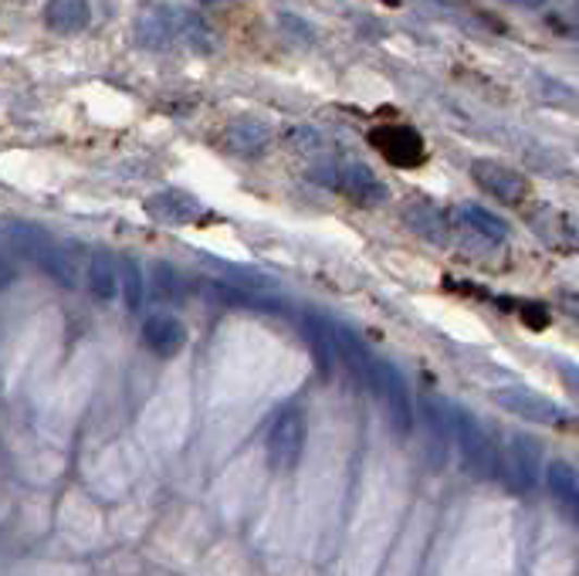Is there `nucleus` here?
<instances>
[{"label":"nucleus","mask_w":579,"mask_h":576,"mask_svg":"<svg viewBox=\"0 0 579 576\" xmlns=\"http://www.w3.org/2000/svg\"><path fill=\"white\" fill-rule=\"evenodd\" d=\"M8 241H11V248L27 258V261H35L45 275H51L58 285H65V289H75L78 285V265L72 258V252L65 245H58V241L35 221H11L8 224Z\"/></svg>","instance_id":"nucleus-1"},{"label":"nucleus","mask_w":579,"mask_h":576,"mask_svg":"<svg viewBox=\"0 0 579 576\" xmlns=\"http://www.w3.org/2000/svg\"><path fill=\"white\" fill-rule=\"evenodd\" d=\"M444 414H447V428H451V441L461 451V462L468 468V475L475 478H484V481H495V478H505V468H502V454L495 451L492 438L484 434L481 424L457 404H444Z\"/></svg>","instance_id":"nucleus-2"},{"label":"nucleus","mask_w":579,"mask_h":576,"mask_svg":"<svg viewBox=\"0 0 579 576\" xmlns=\"http://www.w3.org/2000/svg\"><path fill=\"white\" fill-rule=\"evenodd\" d=\"M312 180L335 194L349 197L353 204H362V207H377L386 200L383 180L362 163H325V167L312 170Z\"/></svg>","instance_id":"nucleus-3"},{"label":"nucleus","mask_w":579,"mask_h":576,"mask_svg":"<svg viewBox=\"0 0 579 576\" xmlns=\"http://www.w3.org/2000/svg\"><path fill=\"white\" fill-rule=\"evenodd\" d=\"M370 390L377 393V401L383 407V417H386L390 428L401 434V438H410L414 420H417L414 417V401H410V390H407L404 377L396 373L393 363H386V359L377 356L373 373H370Z\"/></svg>","instance_id":"nucleus-4"},{"label":"nucleus","mask_w":579,"mask_h":576,"mask_svg":"<svg viewBox=\"0 0 579 576\" xmlns=\"http://www.w3.org/2000/svg\"><path fill=\"white\" fill-rule=\"evenodd\" d=\"M264 451H268V465L274 471H295V465L301 462V451H305V420L295 407L274 417Z\"/></svg>","instance_id":"nucleus-5"},{"label":"nucleus","mask_w":579,"mask_h":576,"mask_svg":"<svg viewBox=\"0 0 579 576\" xmlns=\"http://www.w3.org/2000/svg\"><path fill=\"white\" fill-rule=\"evenodd\" d=\"M492 401L502 410H508L515 417H526L532 424H542V428H556V424L566 420V410L559 404H553L549 397H542V393H535L522 383H508V387L492 390Z\"/></svg>","instance_id":"nucleus-6"},{"label":"nucleus","mask_w":579,"mask_h":576,"mask_svg":"<svg viewBox=\"0 0 579 576\" xmlns=\"http://www.w3.org/2000/svg\"><path fill=\"white\" fill-rule=\"evenodd\" d=\"M468 170H471L475 184L488 197H495L498 204H522L529 197V180L518 170L498 163V160H475Z\"/></svg>","instance_id":"nucleus-7"},{"label":"nucleus","mask_w":579,"mask_h":576,"mask_svg":"<svg viewBox=\"0 0 579 576\" xmlns=\"http://www.w3.org/2000/svg\"><path fill=\"white\" fill-rule=\"evenodd\" d=\"M370 143L380 149V154L393 167H401V170H410V167L423 163V157H427L420 133L410 130V126H377L370 133Z\"/></svg>","instance_id":"nucleus-8"},{"label":"nucleus","mask_w":579,"mask_h":576,"mask_svg":"<svg viewBox=\"0 0 579 576\" xmlns=\"http://www.w3.org/2000/svg\"><path fill=\"white\" fill-rule=\"evenodd\" d=\"M502 468H505V481L512 485V489L518 495H529L539 481V448L529 438L512 434L508 448H505V458H502Z\"/></svg>","instance_id":"nucleus-9"},{"label":"nucleus","mask_w":579,"mask_h":576,"mask_svg":"<svg viewBox=\"0 0 579 576\" xmlns=\"http://www.w3.org/2000/svg\"><path fill=\"white\" fill-rule=\"evenodd\" d=\"M224 149L234 157H261L268 143H271V130L261 123V119L251 115H241L234 123H227L224 136H221Z\"/></svg>","instance_id":"nucleus-10"},{"label":"nucleus","mask_w":579,"mask_h":576,"mask_svg":"<svg viewBox=\"0 0 579 576\" xmlns=\"http://www.w3.org/2000/svg\"><path fill=\"white\" fill-rule=\"evenodd\" d=\"M146 215L152 221H160V224H194L200 215H204V207L197 197L190 194H183V191H163L157 197H149L146 200Z\"/></svg>","instance_id":"nucleus-11"},{"label":"nucleus","mask_w":579,"mask_h":576,"mask_svg":"<svg viewBox=\"0 0 579 576\" xmlns=\"http://www.w3.org/2000/svg\"><path fill=\"white\" fill-rule=\"evenodd\" d=\"M143 343L149 353L157 356H176L183 346H187V326H183L176 316H149L146 326H143Z\"/></svg>","instance_id":"nucleus-12"},{"label":"nucleus","mask_w":579,"mask_h":576,"mask_svg":"<svg viewBox=\"0 0 579 576\" xmlns=\"http://www.w3.org/2000/svg\"><path fill=\"white\" fill-rule=\"evenodd\" d=\"M404 221H407V228L417 231L423 241H431V245H447V241H451V221H447L444 210H441L438 204H431V200H414V204H407Z\"/></svg>","instance_id":"nucleus-13"},{"label":"nucleus","mask_w":579,"mask_h":576,"mask_svg":"<svg viewBox=\"0 0 579 576\" xmlns=\"http://www.w3.org/2000/svg\"><path fill=\"white\" fill-rule=\"evenodd\" d=\"M45 21L54 35H82L91 21V8L88 0H48Z\"/></svg>","instance_id":"nucleus-14"},{"label":"nucleus","mask_w":579,"mask_h":576,"mask_svg":"<svg viewBox=\"0 0 579 576\" xmlns=\"http://www.w3.org/2000/svg\"><path fill=\"white\" fill-rule=\"evenodd\" d=\"M457 224L468 228L471 234H478L481 241H488V245H502V241L508 237V224L498 215H492L488 207H478V204L457 207Z\"/></svg>","instance_id":"nucleus-15"},{"label":"nucleus","mask_w":579,"mask_h":576,"mask_svg":"<svg viewBox=\"0 0 579 576\" xmlns=\"http://www.w3.org/2000/svg\"><path fill=\"white\" fill-rule=\"evenodd\" d=\"M133 35L143 48H167L176 35V27H173V17L170 11L163 8H149L136 17L133 24Z\"/></svg>","instance_id":"nucleus-16"},{"label":"nucleus","mask_w":579,"mask_h":576,"mask_svg":"<svg viewBox=\"0 0 579 576\" xmlns=\"http://www.w3.org/2000/svg\"><path fill=\"white\" fill-rule=\"evenodd\" d=\"M545 478H549V489H553V499L572 515L576 526H579V475L572 471V465L553 462Z\"/></svg>","instance_id":"nucleus-17"},{"label":"nucleus","mask_w":579,"mask_h":576,"mask_svg":"<svg viewBox=\"0 0 579 576\" xmlns=\"http://www.w3.org/2000/svg\"><path fill=\"white\" fill-rule=\"evenodd\" d=\"M88 289L99 302L115 298L119 292V261L109 252H96L88 261Z\"/></svg>","instance_id":"nucleus-18"},{"label":"nucleus","mask_w":579,"mask_h":576,"mask_svg":"<svg viewBox=\"0 0 579 576\" xmlns=\"http://www.w3.org/2000/svg\"><path fill=\"white\" fill-rule=\"evenodd\" d=\"M152 292H157V298L167 302V306H183V298H187V279H183L170 261H157L152 265Z\"/></svg>","instance_id":"nucleus-19"},{"label":"nucleus","mask_w":579,"mask_h":576,"mask_svg":"<svg viewBox=\"0 0 579 576\" xmlns=\"http://www.w3.org/2000/svg\"><path fill=\"white\" fill-rule=\"evenodd\" d=\"M119 282L126 289V306L130 312H136L143 306V295H146V285H143V271H139V261L136 258H122L119 261Z\"/></svg>","instance_id":"nucleus-20"},{"label":"nucleus","mask_w":579,"mask_h":576,"mask_svg":"<svg viewBox=\"0 0 579 576\" xmlns=\"http://www.w3.org/2000/svg\"><path fill=\"white\" fill-rule=\"evenodd\" d=\"M180 17V27H183V35H187L190 45H197L200 51H210L213 48V32L207 27V21L194 11H176Z\"/></svg>","instance_id":"nucleus-21"},{"label":"nucleus","mask_w":579,"mask_h":576,"mask_svg":"<svg viewBox=\"0 0 579 576\" xmlns=\"http://www.w3.org/2000/svg\"><path fill=\"white\" fill-rule=\"evenodd\" d=\"M556 370L566 377V387H569V390L576 393V397H579V370L572 367V363H556Z\"/></svg>","instance_id":"nucleus-22"},{"label":"nucleus","mask_w":579,"mask_h":576,"mask_svg":"<svg viewBox=\"0 0 579 576\" xmlns=\"http://www.w3.org/2000/svg\"><path fill=\"white\" fill-rule=\"evenodd\" d=\"M563 309H566L572 319H579V292H563Z\"/></svg>","instance_id":"nucleus-23"},{"label":"nucleus","mask_w":579,"mask_h":576,"mask_svg":"<svg viewBox=\"0 0 579 576\" xmlns=\"http://www.w3.org/2000/svg\"><path fill=\"white\" fill-rule=\"evenodd\" d=\"M0 271H11V261H8V252L0 245Z\"/></svg>","instance_id":"nucleus-24"},{"label":"nucleus","mask_w":579,"mask_h":576,"mask_svg":"<svg viewBox=\"0 0 579 576\" xmlns=\"http://www.w3.org/2000/svg\"><path fill=\"white\" fill-rule=\"evenodd\" d=\"M512 4H522V8H539L542 0H512Z\"/></svg>","instance_id":"nucleus-25"},{"label":"nucleus","mask_w":579,"mask_h":576,"mask_svg":"<svg viewBox=\"0 0 579 576\" xmlns=\"http://www.w3.org/2000/svg\"><path fill=\"white\" fill-rule=\"evenodd\" d=\"M200 4H207V8H221V4H231V0H200Z\"/></svg>","instance_id":"nucleus-26"},{"label":"nucleus","mask_w":579,"mask_h":576,"mask_svg":"<svg viewBox=\"0 0 579 576\" xmlns=\"http://www.w3.org/2000/svg\"><path fill=\"white\" fill-rule=\"evenodd\" d=\"M431 4H447V0H431Z\"/></svg>","instance_id":"nucleus-27"}]
</instances>
